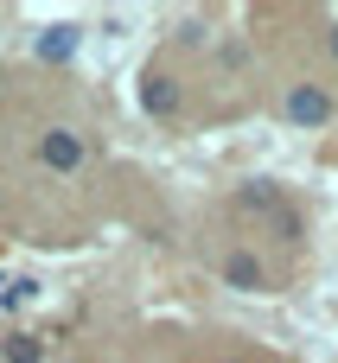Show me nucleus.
<instances>
[{
	"instance_id": "1",
	"label": "nucleus",
	"mask_w": 338,
	"mask_h": 363,
	"mask_svg": "<svg viewBox=\"0 0 338 363\" xmlns=\"http://www.w3.org/2000/svg\"><path fill=\"white\" fill-rule=\"evenodd\" d=\"M236 211H249V217H275V230H281L288 242H300V217L281 204V191H275V185H249V191L236 198Z\"/></svg>"
},
{
	"instance_id": "2",
	"label": "nucleus",
	"mask_w": 338,
	"mask_h": 363,
	"mask_svg": "<svg viewBox=\"0 0 338 363\" xmlns=\"http://www.w3.org/2000/svg\"><path fill=\"white\" fill-rule=\"evenodd\" d=\"M281 108H288V121H294V128H326V121H332V96H326L320 83H294Z\"/></svg>"
},
{
	"instance_id": "3",
	"label": "nucleus",
	"mask_w": 338,
	"mask_h": 363,
	"mask_svg": "<svg viewBox=\"0 0 338 363\" xmlns=\"http://www.w3.org/2000/svg\"><path fill=\"white\" fill-rule=\"evenodd\" d=\"M179 102H185L179 77H166V70H141V108H147V115L173 121V115H179Z\"/></svg>"
},
{
	"instance_id": "4",
	"label": "nucleus",
	"mask_w": 338,
	"mask_h": 363,
	"mask_svg": "<svg viewBox=\"0 0 338 363\" xmlns=\"http://www.w3.org/2000/svg\"><path fill=\"white\" fill-rule=\"evenodd\" d=\"M38 160H45L51 172H77V166H83V134H77V128H45Z\"/></svg>"
},
{
	"instance_id": "5",
	"label": "nucleus",
	"mask_w": 338,
	"mask_h": 363,
	"mask_svg": "<svg viewBox=\"0 0 338 363\" xmlns=\"http://www.w3.org/2000/svg\"><path fill=\"white\" fill-rule=\"evenodd\" d=\"M224 287H236V294H268V268H262V255L230 249V255H224Z\"/></svg>"
},
{
	"instance_id": "6",
	"label": "nucleus",
	"mask_w": 338,
	"mask_h": 363,
	"mask_svg": "<svg viewBox=\"0 0 338 363\" xmlns=\"http://www.w3.org/2000/svg\"><path fill=\"white\" fill-rule=\"evenodd\" d=\"M32 51H38L45 64H64V57L77 51V26H45V32L32 38Z\"/></svg>"
},
{
	"instance_id": "7",
	"label": "nucleus",
	"mask_w": 338,
	"mask_h": 363,
	"mask_svg": "<svg viewBox=\"0 0 338 363\" xmlns=\"http://www.w3.org/2000/svg\"><path fill=\"white\" fill-rule=\"evenodd\" d=\"M0 363H45V338L38 332H6L0 338Z\"/></svg>"
},
{
	"instance_id": "8",
	"label": "nucleus",
	"mask_w": 338,
	"mask_h": 363,
	"mask_svg": "<svg viewBox=\"0 0 338 363\" xmlns=\"http://www.w3.org/2000/svg\"><path fill=\"white\" fill-rule=\"evenodd\" d=\"M26 300H38V281H13L6 287V306H26Z\"/></svg>"
},
{
	"instance_id": "9",
	"label": "nucleus",
	"mask_w": 338,
	"mask_h": 363,
	"mask_svg": "<svg viewBox=\"0 0 338 363\" xmlns=\"http://www.w3.org/2000/svg\"><path fill=\"white\" fill-rule=\"evenodd\" d=\"M205 38H211L205 19H185V26H179V45H205Z\"/></svg>"
},
{
	"instance_id": "10",
	"label": "nucleus",
	"mask_w": 338,
	"mask_h": 363,
	"mask_svg": "<svg viewBox=\"0 0 338 363\" xmlns=\"http://www.w3.org/2000/svg\"><path fill=\"white\" fill-rule=\"evenodd\" d=\"M332 57H338V26H332Z\"/></svg>"
}]
</instances>
